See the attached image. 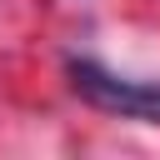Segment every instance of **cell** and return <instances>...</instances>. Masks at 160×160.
<instances>
[{
    "mask_svg": "<svg viewBox=\"0 0 160 160\" xmlns=\"http://www.w3.org/2000/svg\"><path fill=\"white\" fill-rule=\"evenodd\" d=\"M70 85L95 110L160 125V80H125V75H110L105 65H95V60H70Z\"/></svg>",
    "mask_w": 160,
    "mask_h": 160,
    "instance_id": "cell-1",
    "label": "cell"
}]
</instances>
